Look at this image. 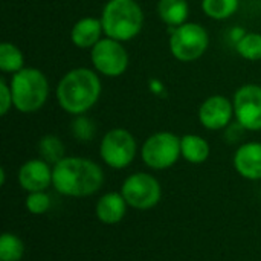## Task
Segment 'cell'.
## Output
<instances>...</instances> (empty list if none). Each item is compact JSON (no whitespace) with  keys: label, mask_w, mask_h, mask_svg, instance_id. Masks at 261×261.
<instances>
[{"label":"cell","mask_w":261,"mask_h":261,"mask_svg":"<svg viewBox=\"0 0 261 261\" xmlns=\"http://www.w3.org/2000/svg\"><path fill=\"white\" fill-rule=\"evenodd\" d=\"M104 34L101 18L96 17H83L80 18L70 31L72 43L80 49H92Z\"/></svg>","instance_id":"9a60e30c"},{"label":"cell","mask_w":261,"mask_h":261,"mask_svg":"<svg viewBox=\"0 0 261 261\" xmlns=\"http://www.w3.org/2000/svg\"><path fill=\"white\" fill-rule=\"evenodd\" d=\"M236 50L239 55L248 61H260L261 60V34L260 32H248L245 34L236 44Z\"/></svg>","instance_id":"7402d4cb"},{"label":"cell","mask_w":261,"mask_h":261,"mask_svg":"<svg viewBox=\"0 0 261 261\" xmlns=\"http://www.w3.org/2000/svg\"><path fill=\"white\" fill-rule=\"evenodd\" d=\"M104 185L102 168L87 158L66 156L52 167V187L66 197H90Z\"/></svg>","instance_id":"6da1fadb"},{"label":"cell","mask_w":261,"mask_h":261,"mask_svg":"<svg viewBox=\"0 0 261 261\" xmlns=\"http://www.w3.org/2000/svg\"><path fill=\"white\" fill-rule=\"evenodd\" d=\"M236 171L246 180H261V142L242 144L232 158Z\"/></svg>","instance_id":"4fadbf2b"},{"label":"cell","mask_w":261,"mask_h":261,"mask_svg":"<svg viewBox=\"0 0 261 261\" xmlns=\"http://www.w3.org/2000/svg\"><path fill=\"white\" fill-rule=\"evenodd\" d=\"M38 154L43 161H46L47 164H50L52 167L55 164H58L64 156V144L61 142V139L55 135H44L37 145Z\"/></svg>","instance_id":"ac0fdd59"},{"label":"cell","mask_w":261,"mask_h":261,"mask_svg":"<svg viewBox=\"0 0 261 261\" xmlns=\"http://www.w3.org/2000/svg\"><path fill=\"white\" fill-rule=\"evenodd\" d=\"M11 107H14L11 86L5 80H2L0 81V115L5 116L11 110Z\"/></svg>","instance_id":"d4e9b609"},{"label":"cell","mask_w":261,"mask_h":261,"mask_svg":"<svg viewBox=\"0 0 261 261\" xmlns=\"http://www.w3.org/2000/svg\"><path fill=\"white\" fill-rule=\"evenodd\" d=\"M24 206L34 216L46 214L50 208V197L46 191L28 193L26 200H24Z\"/></svg>","instance_id":"cb8c5ba5"},{"label":"cell","mask_w":261,"mask_h":261,"mask_svg":"<svg viewBox=\"0 0 261 261\" xmlns=\"http://www.w3.org/2000/svg\"><path fill=\"white\" fill-rule=\"evenodd\" d=\"M180 158V138L171 132H156L141 147L142 162L156 171L171 168Z\"/></svg>","instance_id":"5b68a950"},{"label":"cell","mask_w":261,"mask_h":261,"mask_svg":"<svg viewBox=\"0 0 261 261\" xmlns=\"http://www.w3.org/2000/svg\"><path fill=\"white\" fill-rule=\"evenodd\" d=\"M210 153L211 147L205 138L193 133H188L180 138V154L188 164L200 165L208 161Z\"/></svg>","instance_id":"2e32d148"},{"label":"cell","mask_w":261,"mask_h":261,"mask_svg":"<svg viewBox=\"0 0 261 261\" xmlns=\"http://www.w3.org/2000/svg\"><path fill=\"white\" fill-rule=\"evenodd\" d=\"M101 80L96 70L75 67L63 75L57 84L58 106L69 115H86L101 96Z\"/></svg>","instance_id":"7a4b0ae2"},{"label":"cell","mask_w":261,"mask_h":261,"mask_svg":"<svg viewBox=\"0 0 261 261\" xmlns=\"http://www.w3.org/2000/svg\"><path fill=\"white\" fill-rule=\"evenodd\" d=\"M70 133L80 142H89L95 138L96 125L89 116L78 115V116H75V119L70 124Z\"/></svg>","instance_id":"603a6c76"},{"label":"cell","mask_w":261,"mask_h":261,"mask_svg":"<svg viewBox=\"0 0 261 261\" xmlns=\"http://www.w3.org/2000/svg\"><path fill=\"white\" fill-rule=\"evenodd\" d=\"M127 202L124 196L116 191L102 194L95 205V216L104 225H118L127 214Z\"/></svg>","instance_id":"5bb4252c"},{"label":"cell","mask_w":261,"mask_h":261,"mask_svg":"<svg viewBox=\"0 0 261 261\" xmlns=\"http://www.w3.org/2000/svg\"><path fill=\"white\" fill-rule=\"evenodd\" d=\"M104 35L118 41H130L144 26V12L136 0H109L101 12Z\"/></svg>","instance_id":"3957f363"},{"label":"cell","mask_w":261,"mask_h":261,"mask_svg":"<svg viewBox=\"0 0 261 261\" xmlns=\"http://www.w3.org/2000/svg\"><path fill=\"white\" fill-rule=\"evenodd\" d=\"M240 6V0H202V11L213 20H226L232 17Z\"/></svg>","instance_id":"ffe728a7"},{"label":"cell","mask_w":261,"mask_h":261,"mask_svg":"<svg viewBox=\"0 0 261 261\" xmlns=\"http://www.w3.org/2000/svg\"><path fill=\"white\" fill-rule=\"evenodd\" d=\"M9 86L14 109L20 113L38 112L49 98V81L46 75L35 67H23L14 73Z\"/></svg>","instance_id":"277c9868"},{"label":"cell","mask_w":261,"mask_h":261,"mask_svg":"<svg viewBox=\"0 0 261 261\" xmlns=\"http://www.w3.org/2000/svg\"><path fill=\"white\" fill-rule=\"evenodd\" d=\"M24 67V55L23 52L12 43L0 44V70L5 73H17Z\"/></svg>","instance_id":"d6986e66"},{"label":"cell","mask_w":261,"mask_h":261,"mask_svg":"<svg viewBox=\"0 0 261 261\" xmlns=\"http://www.w3.org/2000/svg\"><path fill=\"white\" fill-rule=\"evenodd\" d=\"M90 60L95 70L104 76H121L128 67V54L122 41L113 38H101L90 49Z\"/></svg>","instance_id":"9c48e42d"},{"label":"cell","mask_w":261,"mask_h":261,"mask_svg":"<svg viewBox=\"0 0 261 261\" xmlns=\"http://www.w3.org/2000/svg\"><path fill=\"white\" fill-rule=\"evenodd\" d=\"M24 257L23 240L12 234L5 232L0 237V261H21Z\"/></svg>","instance_id":"44dd1931"},{"label":"cell","mask_w":261,"mask_h":261,"mask_svg":"<svg viewBox=\"0 0 261 261\" xmlns=\"http://www.w3.org/2000/svg\"><path fill=\"white\" fill-rule=\"evenodd\" d=\"M158 15L170 28H177L187 23L190 15V5L187 0H159Z\"/></svg>","instance_id":"e0dca14e"},{"label":"cell","mask_w":261,"mask_h":261,"mask_svg":"<svg viewBox=\"0 0 261 261\" xmlns=\"http://www.w3.org/2000/svg\"><path fill=\"white\" fill-rule=\"evenodd\" d=\"M210 46V35L206 29L199 23H184L174 28L170 37L171 55L182 61L191 63L199 60Z\"/></svg>","instance_id":"8992f818"},{"label":"cell","mask_w":261,"mask_h":261,"mask_svg":"<svg viewBox=\"0 0 261 261\" xmlns=\"http://www.w3.org/2000/svg\"><path fill=\"white\" fill-rule=\"evenodd\" d=\"M17 180L26 193L46 191L52 185V165L41 158L29 159L18 168Z\"/></svg>","instance_id":"7c38bea8"},{"label":"cell","mask_w":261,"mask_h":261,"mask_svg":"<svg viewBox=\"0 0 261 261\" xmlns=\"http://www.w3.org/2000/svg\"><path fill=\"white\" fill-rule=\"evenodd\" d=\"M234 118L249 132L261 130V86L245 84L237 89L234 99Z\"/></svg>","instance_id":"30bf717a"},{"label":"cell","mask_w":261,"mask_h":261,"mask_svg":"<svg viewBox=\"0 0 261 261\" xmlns=\"http://www.w3.org/2000/svg\"><path fill=\"white\" fill-rule=\"evenodd\" d=\"M138 153L135 136L125 128L109 130L99 144V156L102 162L113 170H124L132 165Z\"/></svg>","instance_id":"52a82bcc"},{"label":"cell","mask_w":261,"mask_h":261,"mask_svg":"<svg viewBox=\"0 0 261 261\" xmlns=\"http://www.w3.org/2000/svg\"><path fill=\"white\" fill-rule=\"evenodd\" d=\"M121 194L130 208L147 211L159 205L162 199V187L153 174L139 171L125 177L121 185Z\"/></svg>","instance_id":"ba28073f"},{"label":"cell","mask_w":261,"mask_h":261,"mask_svg":"<svg viewBox=\"0 0 261 261\" xmlns=\"http://www.w3.org/2000/svg\"><path fill=\"white\" fill-rule=\"evenodd\" d=\"M234 118V104L223 95H213L206 98L199 107L200 124L211 132L229 127Z\"/></svg>","instance_id":"8fae6325"}]
</instances>
